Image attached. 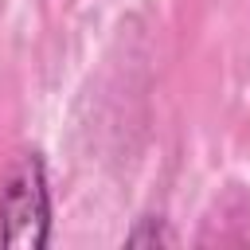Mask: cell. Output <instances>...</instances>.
<instances>
[{
	"label": "cell",
	"instance_id": "cell-1",
	"mask_svg": "<svg viewBox=\"0 0 250 250\" xmlns=\"http://www.w3.org/2000/svg\"><path fill=\"white\" fill-rule=\"evenodd\" d=\"M51 188L39 152H20L0 180V246L43 250L51 242Z\"/></svg>",
	"mask_w": 250,
	"mask_h": 250
},
{
	"label": "cell",
	"instance_id": "cell-2",
	"mask_svg": "<svg viewBox=\"0 0 250 250\" xmlns=\"http://www.w3.org/2000/svg\"><path fill=\"white\" fill-rule=\"evenodd\" d=\"M129 246H176V230L168 227L164 215H145L137 219V227L125 234Z\"/></svg>",
	"mask_w": 250,
	"mask_h": 250
}]
</instances>
